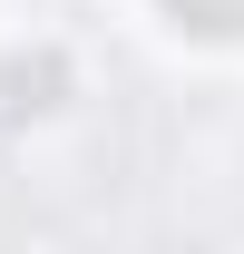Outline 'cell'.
<instances>
[{
	"label": "cell",
	"instance_id": "1",
	"mask_svg": "<svg viewBox=\"0 0 244 254\" xmlns=\"http://www.w3.org/2000/svg\"><path fill=\"white\" fill-rule=\"evenodd\" d=\"M185 30H244V0H166Z\"/></svg>",
	"mask_w": 244,
	"mask_h": 254
}]
</instances>
